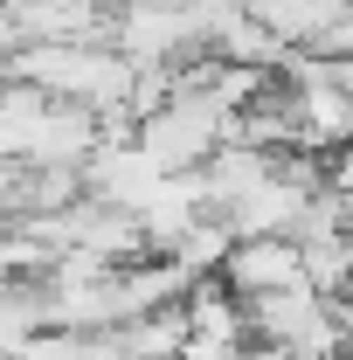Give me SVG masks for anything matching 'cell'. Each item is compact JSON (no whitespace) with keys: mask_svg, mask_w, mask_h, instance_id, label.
Masks as SVG:
<instances>
[{"mask_svg":"<svg viewBox=\"0 0 353 360\" xmlns=\"http://www.w3.org/2000/svg\"><path fill=\"white\" fill-rule=\"evenodd\" d=\"M222 284L236 298H264V291H291L305 284V250L298 236H236L229 264H222Z\"/></svg>","mask_w":353,"mask_h":360,"instance_id":"obj_1","label":"cell"},{"mask_svg":"<svg viewBox=\"0 0 353 360\" xmlns=\"http://www.w3.org/2000/svg\"><path fill=\"white\" fill-rule=\"evenodd\" d=\"M118 7H125V0H118ZM139 7H187V0H139Z\"/></svg>","mask_w":353,"mask_h":360,"instance_id":"obj_2","label":"cell"}]
</instances>
